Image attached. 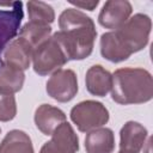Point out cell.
<instances>
[{
  "mask_svg": "<svg viewBox=\"0 0 153 153\" xmlns=\"http://www.w3.org/2000/svg\"><path fill=\"white\" fill-rule=\"evenodd\" d=\"M20 38L25 39L33 49H36L41 43L47 41L51 35V26L47 24L29 22L19 30Z\"/></svg>",
  "mask_w": 153,
  "mask_h": 153,
  "instance_id": "17",
  "label": "cell"
},
{
  "mask_svg": "<svg viewBox=\"0 0 153 153\" xmlns=\"http://www.w3.org/2000/svg\"><path fill=\"white\" fill-rule=\"evenodd\" d=\"M23 18L22 1L0 2V63L2 62L1 53L19 32Z\"/></svg>",
  "mask_w": 153,
  "mask_h": 153,
  "instance_id": "6",
  "label": "cell"
},
{
  "mask_svg": "<svg viewBox=\"0 0 153 153\" xmlns=\"http://www.w3.org/2000/svg\"><path fill=\"white\" fill-rule=\"evenodd\" d=\"M151 29V18L147 14L136 13L112 32L121 48L130 57L134 53L142 50L148 44Z\"/></svg>",
  "mask_w": 153,
  "mask_h": 153,
  "instance_id": "3",
  "label": "cell"
},
{
  "mask_svg": "<svg viewBox=\"0 0 153 153\" xmlns=\"http://www.w3.org/2000/svg\"><path fill=\"white\" fill-rule=\"evenodd\" d=\"M86 153H112L115 149V135L110 128L100 127L87 133L85 137Z\"/></svg>",
  "mask_w": 153,
  "mask_h": 153,
  "instance_id": "14",
  "label": "cell"
},
{
  "mask_svg": "<svg viewBox=\"0 0 153 153\" xmlns=\"http://www.w3.org/2000/svg\"><path fill=\"white\" fill-rule=\"evenodd\" d=\"M17 115V103L13 94H0V121H12Z\"/></svg>",
  "mask_w": 153,
  "mask_h": 153,
  "instance_id": "19",
  "label": "cell"
},
{
  "mask_svg": "<svg viewBox=\"0 0 153 153\" xmlns=\"http://www.w3.org/2000/svg\"><path fill=\"white\" fill-rule=\"evenodd\" d=\"M87 91L97 97H105L112 86V74L100 65L88 68L85 76Z\"/></svg>",
  "mask_w": 153,
  "mask_h": 153,
  "instance_id": "13",
  "label": "cell"
},
{
  "mask_svg": "<svg viewBox=\"0 0 153 153\" xmlns=\"http://www.w3.org/2000/svg\"><path fill=\"white\" fill-rule=\"evenodd\" d=\"M35 124L37 129L44 135H51L54 130L63 122H66L65 112L50 104H42L35 111Z\"/></svg>",
  "mask_w": 153,
  "mask_h": 153,
  "instance_id": "12",
  "label": "cell"
},
{
  "mask_svg": "<svg viewBox=\"0 0 153 153\" xmlns=\"http://www.w3.org/2000/svg\"><path fill=\"white\" fill-rule=\"evenodd\" d=\"M68 62L62 48L57 41L50 36L47 41L41 43L32 55V67L38 75H48L54 73Z\"/></svg>",
  "mask_w": 153,
  "mask_h": 153,
  "instance_id": "5",
  "label": "cell"
},
{
  "mask_svg": "<svg viewBox=\"0 0 153 153\" xmlns=\"http://www.w3.org/2000/svg\"><path fill=\"white\" fill-rule=\"evenodd\" d=\"M24 81V71L5 61L0 63V94H14L19 92Z\"/></svg>",
  "mask_w": 153,
  "mask_h": 153,
  "instance_id": "15",
  "label": "cell"
},
{
  "mask_svg": "<svg viewBox=\"0 0 153 153\" xmlns=\"http://www.w3.org/2000/svg\"><path fill=\"white\" fill-rule=\"evenodd\" d=\"M111 98L114 102L129 105L147 103L153 98V79L145 68L124 67L112 74Z\"/></svg>",
  "mask_w": 153,
  "mask_h": 153,
  "instance_id": "2",
  "label": "cell"
},
{
  "mask_svg": "<svg viewBox=\"0 0 153 153\" xmlns=\"http://www.w3.org/2000/svg\"><path fill=\"white\" fill-rule=\"evenodd\" d=\"M110 118L109 110L97 100H84L74 105L71 110V120L78 130L88 133L108 123Z\"/></svg>",
  "mask_w": 153,
  "mask_h": 153,
  "instance_id": "4",
  "label": "cell"
},
{
  "mask_svg": "<svg viewBox=\"0 0 153 153\" xmlns=\"http://www.w3.org/2000/svg\"><path fill=\"white\" fill-rule=\"evenodd\" d=\"M60 31L53 37L62 48L67 60H84L93 51L97 36L93 20L76 8H66L59 17Z\"/></svg>",
  "mask_w": 153,
  "mask_h": 153,
  "instance_id": "1",
  "label": "cell"
},
{
  "mask_svg": "<svg viewBox=\"0 0 153 153\" xmlns=\"http://www.w3.org/2000/svg\"><path fill=\"white\" fill-rule=\"evenodd\" d=\"M0 153H35L30 136L19 129L10 130L0 142Z\"/></svg>",
  "mask_w": 153,
  "mask_h": 153,
  "instance_id": "16",
  "label": "cell"
},
{
  "mask_svg": "<svg viewBox=\"0 0 153 153\" xmlns=\"http://www.w3.org/2000/svg\"><path fill=\"white\" fill-rule=\"evenodd\" d=\"M50 136L51 139L42 146L39 153H76L78 152L79 137L67 121L61 123Z\"/></svg>",
  "mask_w": 153,
  "mask_h": 153,
  "instance_id": "8",
  "label": "cell"
},
{
  "mask_svg": "<svg viewBox=\"0 0 153 153\" xmlns=\"http://www.w3.org/2000/svg\"><path fill=\"white\" fill-rule=\"evenodd\" d=\"M26 6H27L30 22L50 25L55 20L54 8L49 4L43 2V1H33V0H31V1H29L26 4Z\"/></svg>",
  "mask_w": 153,
  "mask_h": 153,
  "instance_id": "18",
  "label": "cell"
},
{
  "mask_svg": "<svg viewBox=\"0 0 153 153\" xmlns=\"http://www.w3.org/2000/svg\"><path fill=\"white\" fill-rule=\"evenodd\" d=\"M148 131L139 122L128 121L120 131V148L123 151L139 153L145 146Z\"/></svg>",
  "mask_w": 153,
  "mask_h": 153,
  "instance_id": "10",
  "label": "cell"
},
{
  "mask_svg": "<svg viewBox=\"0 0 153 153\" xmlns=\"http://www.w3.org/2000/svg\"><path fill=\"white\" fill-rule=\"evenodd\" d=\"M33 50L35 49L25 39L20 37L14 38L4 50L2 61L20 68L22 71H26L31 65Z\"/></svg>",
  "mask_w": 153,
  "mask_h": 153,
  "instance_id": "11",
  "label": "cell"
},
{
  "mask_svg": "<svg viewBox=\"0 0 153 153\" xmlns=\"http://www.w3.org/2000/svg\"><path fill=\"white\" fill-rule=\"evenodd\" d=\"M118 153H135V152H129V151H123V149H120Z\"/></svg>",
  "mask_w": 153,
  "mask_h": 153,
  "instance_id": "21",
  "label": "cell"
},
{
  "mask_svg": "<svg viewBox=\"0 0 153 153\" xmlns=\"http://www.w3.org/2000/svg\"><path fill=\"white\" fill-rule=\"evenodd\" d=\"M131 12L133 6L129 1L108 0L98 14V23L105 29L116 30L130 18Z\"/></svg>",
  "mask_w": 153,
  "mask_h": 153,
  "instance_id": "9",
  "label": "cell"
},
{
  "mask_svg": "<svg viewBox=\"0 0 153 153\" xmlns=\"http://www.w3.org/2000/svg\"><path fill=\"white\" fill-rule=\"evenodd\" d=\"M69 4H72L73 6L75 7H79V8H82V10H87V11H93L97 5L99 4L98 0L96 1H69Z\"/></svg>",
  "mask_w": 153,
  "mask_h": 153,
  "instance_id": "20",
  "label": "cell"
},
{
  "mask_svg": "<svg viewBox=\"0 0 153 153\" xmlns=\"http://www.w3.org/2000/svg\"><path fill=\"white\" fill-rule=\"evenodd\" d=\"M48 96L60 103L72 100L78 93L76 74L72 69H59L51 74L45 84Z\"/></svg>",
  "mask_w": 153,
  "mask_h": 153,
  "instance_id": "7",
  "label": "cell"
},
{
  "mask_svg": "<svg viewBox=\"0 0 153 153\" xmlns=\"http://www.w3.org/2000/svg\"><path fill=\"white\" fill-rule=\"evenodd\" d=\"M0 131H1V128H0Z\"/></svg>",
  "mask_w": 153,
  "mask_h": 153,
  "instance_id": "22",
  "label": "cell"
}]
</instances>
